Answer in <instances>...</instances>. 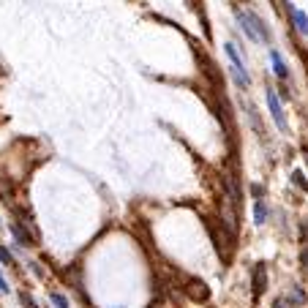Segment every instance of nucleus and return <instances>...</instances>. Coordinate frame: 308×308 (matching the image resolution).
Masks as SVG:
<instances>
[{
  "label": "nucleus",
  "instance_id": "1",
  "mask_svg": "<svg viewBox=\"0 0 308 308\" xmlns=\"http://www.w3.org/2000/svg\"><path fill=\"white\" fill-rule=\"evenodd\" d=\"M208 229H210V235H213V240H216V248H218L221 259L229 262L232 251H235V240H237V237L232 235V232L226 229L221 221H213V218H208Z\"/></svg>",
  "mask_w": 308,
  "mask_h": 308
},
{
  "label": "nucleus",
  "instance_id": "2",
  "mask_svg": "<svg viewBox=\"0 0 308 308\" xmlns=\"http://www.w3.org/2000/svg\"><path fill=\"white\" fill-rule=\"evenodd\" d=\"M265 98H267V109H270V115H273V120H276V125H278V131H284V134H286V115H284V107H281L278 95L273 93V88H267Z\"/></svg>",
  "mask_w": 308,
  "mask_h": 308
},
{
  "label": "nucleus",
  "instance_id": "3",
  "mask_svg": "<svg viewBox=\"0 0 308 308\" xmlns=\"http://www.w3.org/2000/svg\"><path fill=\"white\" fill-rule=\"evenodd\" d=\"M185 295H188L191 300H196V303H205V300L210 297V289H208V284H205V281L188 278V281H185Z\"/></svg>",
  "mask_w": 308,
  "mask_h": 308
},
{
  "label": "nucleus",
  "instance_id": "4",
  "mask_svg": "<svg viewBox=\"0 0 308 308\" xmlns=\"http://www.w3.org/2000/svg\"><path fill=\"white\" fill-rule=\"evenodd\" d=\"M251 289H254V297H262L267 289V265L259 262L254 267V276H251Z\"/></svg>",
  "mask_w": 308,
  "mask_h": 308
},
{
  "label": "nucleus",
  "instance_id": "5",
  "mask_svg": "<svg viewBox=\"0 0 308 308\" xmlns=\"http://www.w3.org/2000/svg\"><path fill=\"white\" fill-rule=\"evenodd\" d=\"M226 58H229V63H232V68H235V71H240V74H246V77H248V71H246V60L240 58V55H237V47L235 44H226Z\"/></svg>",
  "mask_w": 308,
  "mask_h": 308
},
{
  "label": "nucleus",
  "instance_id": "6",
  "mask_svg": "<svg viewBox=\"0 0 308 308\" xmlns=\"http://www.w3.org/2000/svg\"><path fill=\"white\" fill-rule=\"evenodd\" d=\"M286 8H289V17H292V22H295V28H297V33H303V36H308V17L300 11V8H292L289 3H286Z\"/></svg>",
  "mask_w": 308,
  "mask_h": 308
},
{
  "label": "nucleus",
  "instance_id": "7",
  "mask_svg": "<svg viewBox=\"0 0 308 308\" xmlns=\"http://www.w3.org/2000/svg\"><path fill=\"white\" fill-rule=\"evenodd\" d=\"M270 60H273V71H276V77H278V79H289V68H286V63L281 60V55L276 52V49H270Z\"/></svg>",
  "mask_w": 308,
  "mask_h": 308
},
{
  "label": "nucleus",
  "instance_id": "8",
  "mask_svg": "<svg viewBox=\"0 0 308 308\" xmlns=\"http://www.w3.org/2000/svg\"><path fill=\"white\" fill-rule=\"evenodd\" d=\"M11 232H14V237H17L22 246H36V237L30 235V232H25L22 224H11Z\"/></svg>",
  "mask_w": 308,
  "mask_h": 308
},
{
  "label": "nucleus",
  "instance_id": "9",
  "mask_svg": "<svg viewBox=\"0 0 308 308\" xmlns=\"http://www.w3.org/2000/svg\"><path fill=\"white\" fill-rule=\"evenodd\" d=\"M286 300L292 303V306H306V292H303V286H292V292H289V297Z\"/></svg>",
  "mask_w": 308,
  "mask_h": 308
},
{
  "label": "nucleus",
  "instance_id": "10",
  "mask_svg": "<svg viewBox=\"0 0 308 308\" xmlns=\"http://www.w3.org/2000/svg\"><path fill=\"white\" fill-rule=\"evenodd\" d=\"M254 218H256V224H265V221H267V205H265V202H256V208H254Z\"/></svg>",
  "mask_w": 308,
  "mask_h": 308
},
{
  "label": "nucleus",
  "instance_id": "11",
  "mask_svg": "<svg viewBox=\"0 0 308 308\" xmlns=\"http://www.w3.org/2000/svg\"><path fill=\"white\" fill-rule=\"evenodd\" d=\"M292 183H295L300 191H308V178L300 172V169H295V172H292Z\"/></svg>",
  "mask_w": 308,
  "mask_h": 308
},
{
  "label": "nucleus",
  "instance_id": "12",
  "mask_svg": "<svg viewBox=\"0 0 308 308\" xmlns=\"http://www.w3.org/2000/svg\"><path fill=\"white\" fill-rule=\"evenodd\" d=\"M0 196L8 199V202H11V196H14V188H11V183H8L6 178H0Z\"/></svg>",
  "mask_w": 308,
  "mask_h": 308
},
{
  "label": "nucleus",
  "instance_id": "13",
  "mask_svg": "<svg viewBox=\"0 0 308 308\" xmlns=\"http://www.w3.org/2000/svg\"><path fill=\"white\" fill-rule=\"evenodd\" d=\"M49 300L55 303V308H68V297L60 295V292H52V295H49Z\"/></svg>",
  "mask_w": 308,
  "mask_h": 308
},
{
  "label": "nucleus",
  "instance_id": "14",
  "mask_svg": "<svg viewBox=\"0 0 308 308\" xmlns=\"http://www.w3.org/2000/svg\"><path fill=\"white\" fill-rule=\"evenodd\" d=\"M0 262H3V265H14L11 251H8V248H3V246H0Z\"/></svg>",
  "mask_w": 308,
  "mask_h": 308
},
{
  "label": "nucleus",
  "instance_id": "15",
  "mask_svg": "<svg viewBox=\"0 0 308 308\" xmlns=\"http://www.w3.org/2000/svg\"><path fill=\"white\" fill-rule=\"evenodd\" d=\"M19 300H22V306H25V308H38V306H36V300H33V297H30L28 292H22V295H19Z\"/></svg>",
  "mask_w": 308,
  "mask_h": 308
},
{
  "label": "nucleus",
  "instance_id": "16",
  "mask_svg": "<svg viewBox=\"0 0 308 308\" xmlns=\"http://www.w3.org/2000/svg\"><path fill=\"white\" fill-rule=\"evenodd\" d=\"M251 196H256V199H262V196H265V188H262L259 183H254V185H251Z\"/></svg>",
  "mask_w": 308,
  "mask_h": 308
},
{
  "label": "nucleus",
  "instance_id": "17",
  "mask_svg": "<svg viewBox=\"0 0 308 308\" xmlns=\"http://www.w3.org/2000/svg\"><path fill=\"white\" fill-rule=\"evenodd\" d=\"M273 308H292V303L286 300V297H278V300L273 303Z\"/></svg>",
  "mask_w": 308,
  "mask_h": 308
},
{
  "label": "nucleus",
  "instance_id": "18",
  "mask_svg": "<svg viewBox=\"0 0 308 308\" xmlns=\"http://www.w3.org/2000/svg\"><path fill=\"white\" fill-rule=\"evenodd\" d=\"M300 262H303V270H308V246L300 251Z\"/></svg>",
  "mask_w": 308,
  "mask_h": 308
},
{
  "label": "nucleus",
  "instance_id": "19",
  "mask_svg": "<svg viewBox=\"0 0 308 308\" xmlns=\"http://www.w3.org/2000/svg\"><path fill=\"white\" fill-rule=\"evenodd\" d=\"M0 292H3V295H6V292H11V286H8V281L3 278V276H0Z\"/></svg>",
  "mask_w": 308,
  "mask_h": 308
},
{
  "label": "nucleus",
  "instance_id": "20",
  "mask_svg": "<svg viewBox=\"0 0 308 308\" xmlns=\"http://www.w3.org/2000/svg\"><path fill=\"white\" fill-rule=\"evenodd\" d=\"M30 270L36 273L38 278H44V270H41V267H38V265H36V262H30Z\"/></svg>",
  "mask_w": 308,
  "mask_h": 308
},
{
  "label": "nucleus",
  "instance_id": "21",
  "mask_svg": "<svg viewBox=\"0 0 308 308\" xmlns=\"http://www.w3.org/2000/svg\"><path fill=\"white\" fill-rule=\"evenodd\" d=\"M303 235H306V240H308V221L303 224Z\"/></svg>",
  "mask_w": 308,
  "mask_h": 308
},
{
  "label": "nucleus",
  "instance_id": "22",
  "mask_svg": "<svg viewBox=\"0 0 308 308\" xmlns=\"http://www.w3.org/2000/svg\"><path fill=\"white\" fill-rule=\"evenodd\" d=\"M148 308H161V303H150V306Z\"/></svg>",
  "mask_w": 308,
  "mask_h": 308
},
{
  "label": "nucleus",
  "instance_id": "23",
  "mask_svg": "<svg viewBox=\"0 0 308 308\" xmlns=\"http://www.w3.org/2000/svg\"><path fill=\"white\" fill-rule=\"evenodd\" d=\"M306 164H308V150H306Z\"/></svg>",
  "mask_w": 308,
  "mask_h": 308
}]
</instances>
